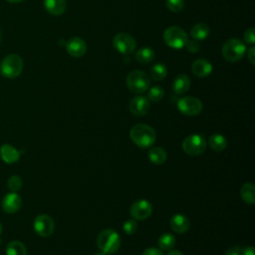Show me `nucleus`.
<instances>
[{"label": "nucleus", "instance_id": "1", "mask_svg": "<svg viewBox=\"0 0 255 255\" xmlns=\"http://www.w3.org/2000/svg\"><path fill=\"white\" fill-rule=\"evenodd\" d=\"M129 136L133 143L139 147L145 148L154 143L156 134L151 127L144 124H138L130 128Z\"/></svg>", "mask_w": 255, "mask_h": 255}, {"label": "nucleus", "instance_id": "2", "mask_svg": "<svg viewBox=\"0 0 255 255\" xmlns=\"http://www.w3.org/2000/svg\"><path fill=\"white\" fill-rule=\"evenodd\" d=\"M97 245L104 254H112L120 248L121 238L115 230L105 229L98 235Z\"/></svg>", "mask_w": 255, "mask_h": 255}, {"label": "nucleus", "instance_id": "3", "mask_svg": "<svg viewBox=\"0 0 255 255\" xmlns=\"http://www.w3.org/2000/svg\"><path fill=\"white\" fill-rule=\"evenodd\" d=\"M23 70V60L17 54L7 55L1 62V75L8 79L17 78Z\"/></svg>", "mask_w": 255, "mask_h": 255}, {"label": "nucleus", "instance_id": "4", "mask_svg": "<svg viewBox=\"0 0 255 255\" xmlns=\"http://www.w3.org/2000/svg\"><path fill=\"white\" fill-rule=\"evenodd\" d=\"M221 52L225 60L229 62H237L241 60L245 55L246 46L241 40L237 38H231L223 44Z\"/></svg>", "mask_w": 255, "mask_h": 255}, {"label": "nucleus", "instance_id": "5", "mask_svg": "<svg viewBox=\"0 0 255 255\" xmlns=\"http://www.w3.org/2000/svg\"><path fill=\"white\" fill-rule=\"evenodd\" d=\"M127 86L134 94H141L148 90L150 78L140 70H133L127 76Z\"/></svg>", "mask_w": 255, "mask_h": 255}, {"label": "nucleus", "instance_id": "6", "mask_svg": "<svg viewBox=\"0 0 255 255\" xmlns=\"http://www.w3.org/2000/svg\"><path fill=\"white\" fill-rule=\"evenodd\" d=\"M163 39L168 47L179 50L185 46L188 37L183 29L176 26H171L165 29L163 33Z\"/></svg>", "mask_w": 255, "mask_h": 255}, {"label": "nucleus", "instance_id": "7", "mask_svg": "<svg viewBox=\"0 0 255 255\" xmlns=\"http://www.w3.org/2000/svg\"><path fill=\"white\" fill-rule=\"evenodd\" d=\"M181 146L185 153H187L188 155L196 156L204 152L206 148V140L201 134L194 133L186 136L183 139Z\"/></svg>", "mask_w": 255, "mask_h": 255}, {"label": "nucleus", "instance_id": "8", "mask_svg": "<svg viewBox=\"0 0 255 255\" xmlns=\"http://www.w3.org/2000/svg\"><path fill=\"white\" fill-rule=\"evenodd\" d=\"M114 48L123 55H130L136 48V42L132 36L128 33H118L113 39Z\"/></svg>", "mask_w": 255, "mask_h": 255}, {"label": "nucleus", "instance_id": "9", "mask_svg": "<svg viewBox=\"0 0 255 255\" xmlns=\"http://www.w3.org/2000/svg\"><path fill=\"white\" fill-rule=\"evenodd\" d=\"M177 109L181 114L193 117L202 111V103L194 97H183L177 101Z\"/></svg>", "mask_w": 255, "mask_h": 255}, {"label": "nucleus", "instance_id": "10", "mask_svg": "<svg viewBox=\"0 0 255 255\" xmlns=\"http://www.w3.org/2000/svg\"><path fill=\"white\" fill-rule=\"evenodd\" d=\"M55 223L51 216L47 214L38 215L34 220V230L41 237H49L53 234Z\"/></svg>", "mask_w": 255, "mask_h": 255}, {"label": "nucleus", "instance_id": "11", "mask_svg": "<svg viewBox=\"0 0 255 255\" xmlns=\"http://www.w3.org/2000/svg\"><path fill=\"white\" fill-rule=\"evenodd\" d=\"M130 215L135 220L146 219L152 212V206L149 201L145 199H139L133 202L130 206Z\"/></svg>", "mask_w": 255, "mask_h": 255}, {"label": "nucleus", "instance_id": "12", "mask_svg": "<svg viewBox=\"0 0 255 255\" xmlns=\"http://www.w3.org/2000/svg\"><path fill=\"white\" fill-rule=\"evenodd\" d=\"M66 50L70 56L79 58L87 52V44L80 37H72L66 43Z\"/></svg>", "mask_w": 255, "mask_h": 255}, {"label": "nucleus", "instance_id": "13", "mask_svg": "<svg viewBox=\"0 0 255 255\" xmlns=\"http://www.w3.org/2000/svg\"><path fill=\"white\" fill-rule=\"evenodd\" d=\"M128 109L134 116H144L149 110V101L143 96H136L129 102Z\"/></svg>", "mask_w": 255, "mask_h": 255}, {"label": "nucleus", "instance_id": "14", "mask_svg": "<svg viewBox=\"0 0 255 255\" xmlns=\"http://www.w3.org/2000/svg\"><path fill=\"white\" fill-rule=\"evenodd\" d=\"M22 204L21 197L16 192H9L2 199V209L7 213H15Z\"/></svg>", "mask_w": 255, "mask_h": 255}, {"label": "nucleus", "instance_id": "15", "mask_svg": "<svg viewBox=\"0 0 255 255\" xmlns=\"http://www.w3.org/2000/svg\"><path fill=\"white\" fill-rule=\"evenodd\" d=\"M191 71L193 75L198 78H205L212 72V65L209 61L204 59H198L191 65Z\"/></svg>", "mask_w": 255, "mask_h": 255}, {"label": "nucleus", "instance_id": "16", "mask_svg": "<svg viewBox=\"0 0 255 255\" xmlns=\"http://www.w3.org/2000/svg\"><path fill=\"white\" fill-rule=\"evenodd\" d=\"M170 228L176 233H184L189 229V220L188 218L180 213L174 214L169 221Z\"/></svg>", "mask_w": 255, "mask_h": 255}, {"label": "nucleus", "instance_id": "17", "mask_svg": "<svg viewBox=\"0 0 255 255\" xmlns=\"http://www.w3.org/2000/svg\"><path fill=\"white\" fill-rule=\"evenodd\" d=\"M0 155L1 158L8 164L14 163L20 158V152L14 146L8 143L2 144L0 148Z\"/></svg>", "mask_w": 255, "mask_h": 255}, {"label": "nucleus", "instance_id": "18", "mask_svg": "<svg viewBox=\"0 0 255 255\" xmlns=\"http://www.w3.org/2000/svg\"><path fill=\"white\" fill-rule=\"evenodd\" d=\"M44 7L48 13L54 16L62 15L66 11V0H44Z\"/></svg>", "mask_w": 255, "mask_h": 255}, {"label": "nucleus", "instance_id": "19", "mask_svg": "<svg viewBox=\"0 0 255 255\" xmlns=\"http://www.w3.org/2000/svg\"><path fill=\"white\" fill-rule=\"evenodd\" d=\"M190 88V79L185 74L178 75L172 84V90L177 95L185 94Z\"/></svg>", "mask_w": 255, "mask_h": 255}, {"label": "nucleus", "instance_id": "20", "mask_svg": "<svg viewBox=\"0 0 255 255\" xmlns=\"http://www.w3.org/2000/svg\"><path fill=\"white\" fill-rule=\"evenodd\" d=\"M209 32H210V29L205 23H197L191 28L190 35L194 40L201 41L208 37Z\"/></svg>", "mask_w": 255, "mask_h": 255}, {"label": "nucleus", "instance_id": "21", "mask_svg": "<svg viewBox=\"0 0 255 255\" xmlns=\"http://www.w3.org/2000/svg\"><path fill=\"white\" fill-rule=\"evenodd\" d=\"M154 51L149 47H142L138 49L135 53V60L139 64H148L154 59Z\"/></svg>", "mask_w": 255, "mask_h": 255}, {"label": "nucleus", "instance_id": "22", "mask_svg": "<svg viewBox=\"0 0 255 255\" xmlns=\"http://www.w3.org/2000/svg\"><path fill=\"white\" fill-rule=\"evenodd\" d=\"M208 144L211 147V149L215 151H222L227 146V140L225 136L219 133L212 134L208 139Z\"/></svg>", "mask_w": 255, "mask_h": 255}, {"label": "nucleus", "instance_id": "23", "mask_svg": "<svg viewBox=\"0 0 255 255\" xmlns=\"http://www.w3.org/2000/svg\"><path fill=\"white\" fill-rule=\"evenodd\" d=\"M166 152L163 148L156 146L148 150V159L154 164H162L166 160Z\"/></svg>", "mask_w": 255, "mask_h": 255}, {"label": "nucleus", "instance_id": "24", "mask_svg": "<svg viewBox=\"0 0 255 255\" xmlns=\"http://www.w3.org/2000/svg\"><path fill=\"white\" fill-rule=\"evenodd\" d=\"M242 199L247 204H254L255 202V187L253 183H244L240 189Z\"/></svg>", "mask_w": 255, "mask_h": 255}, {"label": "nucleus", "instance_id": "25", "mask_svg": "<svg viewBox=\"0 0 255 255\" xmlns=\"http://www.w3.org/2000/svg\"><path fill=\"white\" fill-rule=\"evenodd\" d=\"M150 78L154 81H161L167 75V68L162 63H156L149 69Z\"/></svg>", "mask_w": 255, "mask_h": 255}, {"label": "nucleus", "instance_id": "26", "mask_svg": "<svg viewBox=\"0 0 255 255\" xmlns=\"http://www.w3.org/2000/svg\"><path fill=\"white\" fill-rule=\"evenodd\" d=\"M7 255H27L26 246L21 241H11L6 247Z\"/></svg>", "mask_w": 255, "mask_h": 255}, {"label": "nucleus", "instance_id": "27", "mask_svg": "<svg viewBox=\"0 0 255 255\" xmlns=\"http://www.w3.org/2000/svg\"><path fill=\"white\" fill-rule=\"evenodd\" d=\"M176 239L170 233H164L158 238V246L161 250H170L175 245Z\"/></svg>", "mask_w": 255, "mask_h": 255}, {"label": "nucleus", "instance_id": "28", "mask_svg": "<svg viewBox=\"0 0 255 255\" xmlns=\"http://www.w3.org/2000/svg\"><path fill=\"white\" fill-rule=\"evenodd\" d=\"M164 96V90L160 86H153L148 90L147 100L150 102H159Z\"/></svg>", "mask_w": 255, "mask_h": 255}, {"label": "nucleus", "instance_id": "29", "mask_svg": "<svg viewBox=\"0 0 255 255\" xmlns=\"http://www.w3.org/2000/svg\"><path fill=\"white\" fill-rule=\"evenodd\" d=\"M7 185L11 192H17L22 187V179L18 175H12L9 177Z\"/></svg>", "mask_w": 255, "mask_h": 255}, {"label": "nucleus", "instance_id": "30", "mask_svg": "<svg viewBox=\"0 0 255 255\" xmlns=\"http://www.w3.org/2000/svg\"><path fill=\"white\" fill-rule=\"evenodd\" d=\"M166 7L171 12H179L184 7V0H166L165 1Z\"/></svg>", "mask_w": 255, "mask_h": 255}, {"label": "nucleus", "instance_id": "31", "mask_svg": "<svg viewBox=\"0 0 255 255\" xmlns=\"http://www.w3.org/2000/svg\"><path fill=\"white\" fill-rule=\"evenodd\" d=\"M136 227H137V224H136V221L135 219H128L127 220L125 223H124V226H123V229L125 231V233L130 235V234H133L136 230Z\"/></svg>", "mask_w": 255, "mask_h": 255}, {"label": "nucleus", "instance_id": "32", "mask_svg": "<svg viewBox=\"0 0 255 255\" xmlns=\"http://www.w3.org/2000/svg\"><path fill=\"white\" fill-rule=\"evenodd\" d=\"M244 41L250 45H253L255 43V29L254 28H249L245 31Z\"/></svg>", "mask_w": 255, "mask_h": 255}, {"label": "nucleus", "instance_id": "33", "mask_svg": "<svg viewBox=\"0 0 255 255\" xmlns=\"http://www.w3.org/2000/svg\"><path fill=\"white\" fill-rule=\"evenodd\" d=\"M185 47L187 49V51L191 52V53H196L199 51L200 49V46H199V43L197 42V40H187L186 44H185Z\"/></svg>", "mask_w": 255, "mask_h": 255}, {"label": "nucleus", "instance_id": "34", "mask_svg": "<svg viewBox=\"0 0 255 255\" xmlns=\"http://www.w3.org/2000/svg\"><path fill=\"white\" fill-rule=\"evenodd\" d=\"M241 247L240 246H232L225 252L224 255H241Z\"/></svg>", "mask_w": 255, "mask_h": 255}, {"label": "nucleus", "instance_id": "35", "mask_svg": "<svg viewBox=\"0 0 255 255\" xmlns=\"http://www.w3.org/2000/svg\"><path fill=\"white\" fill-rule=\"evenodd\" d=\"M141 255H163V254L159 249L151 247V248H147L146 250H144Z\"/></svg>", "mask_w": 255, "mask_h": 255}, {"label": "nucleus", "instance_id": "36", "mask_svg": "<svg viewBox=\"0 0 255 255\" xmlns=\"http://www.w3.org/2000/svg\"><path fill=\"white\" fill-rule=\"evenodd\" d=\"M247 57H248V60L250 61V63L252 65L255 64V48L254 47H251L248 52H247Z\"/></svg>", "mask_w": 255, "mask_h": 255}, {"label": "nucleus", "instance_id": "37", "mask_svg": "<svg viewBox=\"0 0 255 255\" xmlns=\"http://www.w3.org/2000/svg\"><path fill=\"white\" fill-rule=\"evenodd\" d=\"M254 247L252 246H248L246 248H244L242 251H241V254L242 255H254Z\"/></svg>", "mask_w": 255, "mask_h": 255}, {"label": "nucleus", "instance_id": "38", "mask_svg": "<svg viewBox=\"0 0 255 255\" xmlns=\"http://www.w3.org/2000/svg\"><path fill=\"white\" fill-rule=\"evenodd\" d=\"M166 255H183L179 250H171Z\"/></svg>", "mask_w": 255, "mask_h": 255}, {"label": "nucleus", "instance_id": "39", "mask_svg": "<svg viewBox=\"0 0 255 255\" xmlns=\"http://www.w3.org/2000/svg\"><path fill=\"white\" fill-rule=\"evenodd\" d=\"M6 1H8L10 3H20V2H22L24 0H6Z\"/></svg>", "mask_w": 255, "mask_h": 255}, {"label": "nucleus", "instance_id": "40", "mask_svg": "<svg viewBox=\"0 0 255 255\" xmlns=\"http://www.w3.org/2000/svg\"><path fill=\"white\" fill-rule=\"evenodd\" d=\"M1 233H2V224L0 223V235H1Z\"/></svg>", "mask_w": 255, "mask_h": 255}, {"label": "nucleus", "instance_id": "41", "mask_svg": "<svg viewBox=\"0 0 255 255\" xmlns=\"http://www.w3.org/2000/svg\"><path fill=\"white\" fill-rule=\"evenodd\" d=\"M1 41H2V33L0 31V43H1Z\"/></svg>", "mask_w": 255, "mask_h": 255}, {"label": "nucleus", "instance_id": "42", "mask_svg": "<svg viewBox=\"0 0 255 255\" xmlns=\"http://www.w3.org/2000/svg\"><path fill=\"white\" fill-rule=\"evenodd\" d=\"M94 255H105L104 253H96V254H94Z\"/></svg>", "mask_w": 255, "mask_h": 255}]
</instances>
